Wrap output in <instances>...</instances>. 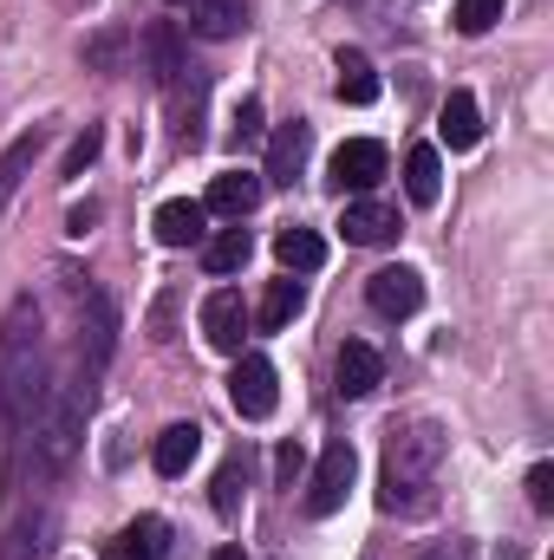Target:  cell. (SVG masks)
<instances>
[{
  "label": "cell",
  "mask_w": 554,
  "mask_h": 560,
  "mask_svg": "<svg viewBox=\"0 0 554 560\" xmlns=\"http://www.w3.org/2000/svg\"><path fill=\"white\" fill-rule=\"evenodd\" d=\"M437 463H443V430L437 423H412V430H392L385 443V476H379V502L392 515H417L437 489Z\"/></svg>",
  "instance_id": "6da1fadb"
},
{
  "label": "cell",
  "mask_w": 554,
  "mask_h": 560,
  "mask_svg": "<svg viewBox=\"0 0 554 560\" xmlns=\"http://www.w3.org/2000/svg\"><path fill=\"white\" fill-rule=\"evenodd\" d=\"M0 398L13 405V418L26 423L33 405L46 398V359H39V306L13 300L0 319Z\"/></svg>",
  "instance_id": "7a4b0ae2"
},
{
  "label": "cell",
  "mask_w": 554,
  "mask_h": 560,
  "mask_svg": "<svg viewBox=\"0 0 554 560\" xmlns=\"http://www.w3.org/2000/svg\"><path fill=\"white\" fill-rule=\"evenodd\" d=\"M85 411H92V385H46V398L33 405V469L59 476L79 443H85Z\"/></svg>",
  "instance_id": "3957f363"
},
{
  "label": "cell",
  "mask_w": 554,
  "mask_h": 560,
  "mask_svg": "<svg viewBox=\"0 0 554 560\" xmlns=\"http://www.w3.org/2000/svg\"><path fill=\"white\" fill-rule=\"evenodd\" d=\"M112 352H118V306H112V293H85L79 300V372H85V385L112 365Z\"/></svg>",
  "instance_id": "277c9868"
},
{
  "label": "cell",
  "mask_w": 554,
  "mask_h": 560,
  "mask_svg": "<svg viewBox=\"0 0 554 560\" xmlns=\"http://www.w3.org/2000/svg\"><path fill=\"white\" fill-rule=\"evenodd\" d=\"M353 476H359V456H353V443H326V450H320V463H313V476H307V515H313V522L339 515V509H346V489H353Z\"/></svg>",
  "instance_id": "5b68a950"
},
{
  "label": "cell",
  "mask_w": 554,
  "mask_h": 560,
  "mask_svg": "<svg viewBox=\"0 0 554 560\" xmlns=\"http://www.w3.org/2000/svg\"><path fill=\"white\" fill-rule=\"evenodd\" d=\"M229 405H235V418H275L280 378H275V365H268L262 352H235V372H229Z\"/></svg>",
  "instance_id": "8992f818"
},
{
  "label": "cell",
  "mask_w": 554,
  "mask_h": 560,
  "mask_svg": "<svg viewBox=\"0 0 554 560\" xmlns=\"http://www.w3.org/2000/svg\"><path fill=\"white\" fill-rule=\"evenodd\" d=\"M326 183L346 196H359V189H372V183H385V143H372V138H353V143H339L333 150V163H326Z\"/></svg>",
  "instance_id": "52a82bcc"
},
{
  "label": "cell",
  "mask_w": 554,
  "mask_h": 560,
  "mask_svg": "<svg viewBox=\"0 0 554 560\" xmlns=\"http://www.w3.org/2000/svg\"><path fill=\"white\" fill-rule=\"evenodd\" d=\"M249 326H255V313H249V300L235 293V287H222V293H209V306H203V339L216 346V352H242V339H249Z\"/></svg>",
  "instance_id": "ba28073f"
},
{
  "label": "cell",
  "mask_w": 554,
  "mask_h": 560,
  "mask_svg": "<svg viewBox=\"0 0 554 560\" xmlns=\"http://www.w3.org/2000/svg\"><path fill=\"white\" fill-rule=\"evenodd\" d=\"M366 300H372V313H385V319H412L417 306H424V275L417 268H379V275L366 280Z\"/></svg>",
  "instance_id": "9c48e42d"
},
{
  "label": "cell",
  "mask_w": 554,
  "mask_h": 560,
  "mask_svg": "<svg viewBox=\"0 0 554 560\" xmlns=\"http://www.w3.org/2000/svg\"><path fill=\"white\" fill-rule=\"evenodd\" d=\"M262 176L255 170H222L216 183H209V196H203V209L209 215H229V222H242V215H255V202H262Z\"/></svg>",
  "instance_id": "30bf717a"
},
{
  "label": "cell",
  "mask_w": 554,
  "mask_h": 560,
  "mask_svg": "<svg viewBox=\"0 0 554 560\" xmlns=\"http://www.w3.org/2000/svg\"><path fill=\"white\" fill-rule=\"evenodd\" d=\"M307 150H313V125H307V118L280 125L275 143H268V170H262V183H280V189H293V176L307 170Z\"/></svg>",
  "instance_id": "8fae6325"
},
{
  "label": "cell",
  "mask_w": 554,
  "mask_h": 560,
  "mask_svg": "<svg viewBox=\"0 0 554 560\" xmlns=\"http://www.w3.org/2000/svg\"><path fill=\"white\" fill-rule=\"evenodd\" d=\"M333 378H339V398H372V392H379V378H385V359H379L366 339H346V346H339Z\"/></svg>",
  "instance_id": "7c38bea8"
},
{
  "label": "cell",
  "mask_w": 554,
  "mask_h": 560,
  "mask_svg": "<svg viewBox=\"0 0 554 560\" xmlns=\"http://www.w3.org/2000/svg\"><path fill=\"white\" fill-rule=\"evenodd\" d=\"M143 59H150V79H157V85H176V79L189 72L183 33H176L170 20H150V26H143Z\"/></svg>",
  "instance_id": "4fadbf2b"
},
{
  "label": "cell",
  "mask_w": 554,
  "mask_h": 560,
  "mask_svg": "<svg viewBox=\"0 0 554 560\" xmlns=\"http://www.w3.org/2000/svg\"><path fill=\"white\" fill-rule=\"evenodd\" d=\"M150 229H157L163 248H196V242L209 235V209H203V202H163V209L150 215Z\"/></svg>",
  "instance_id": "5bb4252c"
},
{
  "label": "cell",
  "mask_w": 554,
  "mask_h": 560,
  "mask_svg": "<svg viewBox=\"0 0 554 560\" xmlns=\"http://www.w3.org/2000/svg\"><path fill=\"white\" fill-rule=\"evenodd\" d=\"M39 150H46V125H33V131H20V138L0 150V209L20 196V183L33 176V163H39Z\"/></svg>",
  "instance_id": "9a60e30c"
},
{
  "label": "cell",
  "mask_w": 554,
  "mask_h": 560,
  "mask_svg": "<svg viewBox=\"0 0 554 560\" xmlns=\"http://www.w3.org/2000/svg\"><path fill=\"white\" fill-rule=\"evenodd\" d=\"M405 196H412L417 209H430L443 196V156H437V143H412L405 150Z\"/></svg>",
  "instance_id": "2e32d148"
},
{
  "label": "cell",
  "mask_w": 554,
  "mask_h": 560,
  "mask_svg": "<svg viewBox=\"0 0 554 560\" xmlns=\"http://www.w3.org/2000/svg\"><path fill=\"white\" fill-rule=\"evenodd\" d=\"M346 242L353 248H379V242H392L399 235V215L385 209V202H346Z\"/></svg>",
  "instance_id": "e0dca14e"
},
{
  "label": "cell",
  "mask_w": 554,
  "mask_h": 560,
  "mask_svg": "<svg viewBox=\"0 0 554 560\" xmlns=\"http://www.w3.org/2000/svg\"><path fill=\"white\" fill-rule=\"evenodd\" d=\"M437 131H443L450 150H476V143H483V112H476V98H470V92H450L443 112H437Z\"/></svg>",
  "instance_id": "ac0fdd59"
},
{
  "label": "cell",
  "mask_w": 554,
  "mask_h": 560,
  "mask_svg": "<svg viewBox=\"0 0 554 560\" xmlns=\"http://www.w3.org/2000/svg\"><path fill=\"white\" fill-rule=\"evenodd\" d=\"M46 555H53V515H46V509H33V515H20V522L7 528L0 560H46Z\"/></svg>",
  "instance_id": "d6986e66"
},
{
  "label": "cell",
  "mask_w": 554,
  "mask_h": 560,
  "mask_svg": "<svg viewBox=\"0 0 554 560\" xmlns=\"http://www.w3.org/2000/svg\"><path fill=\"white\" fill-rule=\"evenodd\" d=\"M163 541H170V528L157 515H138L118 541H105V560H163Z\"/></svg>",
  "instance_id": "ffe728a7"
},
{
  "label": "cell",
  "mask_w": 554,
  "mask_h": 560,
  "mask_svg": "<svg viewBox=\"0 0 554 560\" xmlns=\"http://www.w3.org/2000/svg\"><path fill=\"white\" fill-rule=\"evenodd\" d=\"M333 72H339V98H346V105H372V98H379V66H372L359 46H346V52L333 59Z\"/></svg>",
  "instance_id": "44dd1931"
},
{
  "label": "cell",
  "mask_w": 554,
  "mask_h": 560,
  "mask_svg": "<svg viewBox=\"0 0 554 560\" xmlns=\"http://www.w3.org/2000/svg\"><path fill=\"white\" fill-rule=\"evenodd\" d=\"M196 450H203V430H196V423H170V430L157 436L150 463H157V476H183V469L196 463Z\"/></svg>",
  "instance_id": "7402d4cb"
},
{
  "label": "cell",
  "mask_w": 554,
  "mask_h": 560,
  "mask_svg": "<svg viewBox=\"0 0 554 560\" xmlns=\"http://www.w3.org/2000/svg\"><path fill=\"white\" fill-rule=\"evenodd\" d=\"M189 26L203 39H235L249 26V7L242 0H189Z\"/></svg>",
  "instance_id": "603a6c76"
},
{
  "label": "cell",
  "mask_w": 554,
  "mask_h": 560,
  "mask_svg": "<svg viewBox=\"0 0 554 560\" xmlns=\"http://www.w3.org/2000/svg\"><path fill=\"white\" fill-rule=\"evenodd\" d=\"M275 255H280L287 275H313V268H326V242H320L313 229H293V222L275 235Z\"/></svg>",
  "instance_id": "cb8c5ba5"
},
{
  "label": "cell",
  "mask_w": 554,
  "mask_h": 560,
  "mask_svg": "<svg viewBox=\"0 0 554 560\" xmlns=\"http://www.w3.org/2000/svg\"><path fill=\"white\" fill-rule=\"evenodd\" d=\"M249 255H255V235H249V229H222V235L203 242V268H209V275H242Z\"/></svg>",
  "instance_id": "d4e9b609"
},
{
  "label": "cell",
  "mask_w": 554,
  "mask_h": 560,
  "mask_svg": "<svg viewBox=\"0 0 554 560\" xmlns=\"http://www.w3.org/2000/svg\"><path fill=\"white\" fill-rule=\"evenodd\" d=\"M307 306V293H300V280H268V293H262V313H255V326L262 332H280V326H293V313Z\"/></svg>",
  "instance_id": "484cf974"
},
{
  "label": "cell",
  "mask_w": 554,
  "mask_h": 560,
  "mask_svg": "<svg viewBox=\"0 0 554 560\" xmlns=\"http://www.w3.org/2000/svg\"><path fill=\"white\" fill-rule=\"evenodd\" d=\"M242 489H249V463H242V456H229V463L216 469L209 509H216V515H242Z\"/></svg>",
  "instance_id": "4316f807"
},
{
  "label": "cell",
  "mask_w": 554,
  "mask_h": 560,
  "mask_svg": "<svg viewBox=\"0 0 554 560\" xmlns=\"http://www.w3.org/2000/svg\"><path fill=\"white\" fill-rule=\"evenodd\" d=\"M99 150H105V131H99V125H85L79 138L66 143V156H59V176H85V170L99 163Z\"/></svg>",
  "instance_id": "83f0119b"
},
{
  "label": "cell",
  "mask_w": 554,
  "mask_h": 560,
  "mask_svg": "<svg viewBox=\"0 0 554 560\" xmlns=\"http://www.w3.org/2000/svg\"><path fill=\"white\" fill-rule=\"evenodd\" d=\"M503 7H509V0H457V33H470V39L489 33V26L503 20Z\"/></svg>",
  "instance_id": "f1b7e54d"
},
{
  "label": "cell",
  "mask_w": 554,
  "mask_h": 560,
  "mask_svg": "<svg viewBox=\"0 0 554 560\" xmlns=\"http://www.w3.org/2000/svg\"><path fill=\"white\" fill-rule=\"evenodd\" d=\"M262 131H268V112H262V98H242V105H235V125H229V143L242 150V143H255Z\"/></svg>",
  "instance_id": "f546056e"
},
{
  "label": "cell",
  "mask_w": 554,
  "mask_h": 560,
  "mask_svg": "<svg viewBox=\"0 0 554 560\" xmlns=\"http://www.w3.org/2000/svg\"><path fill=\"white\" fill-rule=\"evenodd\" d=\"M529 509H535V515L554 509V463H535V469H529Z\"/></svg>",
  "instance_id": "4dcf8cb0"
},
{
  "label": "cell",
  "mask_w": 554,
  "mask_h": 560,
  "mask_svg": "<svg viewBox=\"0 0 554 560\" xmlns=\"http://www.w3.org/2000/svg\"><path fill=\"white\" fill-rule=\"evenodd\" d=\"M85 59H92V66H105V72H112V66H118V59H125V33H99V39H92V46H85Z\"/></svg>",
  "instance_id": "1f68e13d"
},
{
  "label": "cell",
  "mask_w": 554,
  "mask_h": 560,
  "mask_svg": "<svg viewBox=\"0 0 554 560\" xmlns=\"http://www.w3.org/2000/svg\"><path fill=\"white\" fill-rule=\"evenodd\" d=\"M293 476H300V443H280L275 450V482L280 489H293Z\"/></svg>",
  "instance_id": "d6a6232c"
},
{
  "label": "cell",
  "mask_w": 554,
  "mask_h": 560,
  "mask_svg": "<svg viewBox=\"0 0 554 560\" xmlns=\"http://www.w3.org/2000/svg\"><path fill=\"white\" fill-rule=\"evenodd\" d=\"M99 222V202H79V209H66V235H85Z\"/></svg>",
  "instance_id": "836d02e7"
},
{
  "label": "cell",
  "mask_w": 554,
  "mask_h": 560,
  "mask_svg": "<svg viewBox=\"0 0 554 560\" xmlns=\"http://www.w3.org/2000/svg\"><path fill=\"white\" fill-rule=\"evenodd\" d=\"M13 430H20V418H13V405L0 398V436H13Z\"/></svg>",
  "instance_id": "e575fe53"
},
{
  "label": "cell",
  "mask_w": 554,
  "mask_h": 560,
  "mask_svg": "<svg viewBox=\"0 0 554 560\" xmlns=\"http://www.w3.org/2000/svg\"><path fill=\"white\" fill-rule=\"evenodd\" d=\"M216 560H249L242 548H216Z\"/></svg>",
  "instance_id": "d590c367"
}]
</instances>
